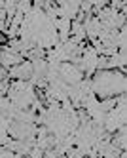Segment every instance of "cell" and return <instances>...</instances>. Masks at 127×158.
I'll return each instance as SVG.
<instances>
[{"instance_id": "cell-1", "label": "cell", "mask_w": 127, "mask_h": 158, "mask_svg": "<svg viewBox=\"0 0 127 158\" xmlns=\"http://www.w3.org/2000/svg\"><path fill=\"white\" fill-rule=\"evenodd\" d=\"M91 94H95L99 99L118 97L125 94V73L118 69L95 71V74L91 76Z\"/></svg>"}, {"instance_id": "cell-2", "label": "cell", "mask_w": 127, "mask_h": 158, "mask_svg": "<svg viewBox=\"0 0 127 158\" xmlns=\"http://www.w3.org/2000/svg\"><path fill=\"white\" fill-rule=\"evenodd\" d=\"M57 74H59V78L65 84H78L84 78V73L80 71L76 65H72L70 61L59 63V71H57Z\"/></svg>"}, {"instance_id": "cell-3", "label": "cell", "mask_w": 127, "mask_h": 158, "mask_svg": "<svg viewBox=\"0 0 127 158\" xmlns=\"http://www.w3.org/2000/svg\"><path fill=\"white\" fill-rule=\"evenodd\" d=\"M32 76V61L23 59L19 65L8 69V78L10 80H30Z\"/></svg>"}]
</instances>
